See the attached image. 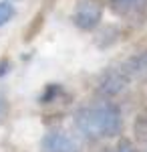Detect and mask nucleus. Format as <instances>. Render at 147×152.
<instances>
[{
  "instance_id": "obj_8",
  "label": "nucleus",
  "mask_w": 147,
  "mask_h": 152,
  "mask_svg": "<svg viewBox=\"0 0 147 152\" xmlns=\"http://www.w3.org/2000/svg\"><path fill=\"white\" fill-rule=\"evenodd\" d=\"M14 16V6L10 2H0V26L6 24Z\"/></svg>"
},
{
  "instance_id": "obj_3",
  "label": "nucleus",
  "mask_w": 147,
  "mask_h": 152,
  "mask_svg": "<svg viewBox=\"0 0 147 152\" xmlns=\"http://www.w3.org/2000/svg\"><path fill=\"white\" fill-rule=\"evenodd\" d=\"M40 150L43 152H81V146L65 130H50L43 138Z\"/></svg>"
},
{
  "instance_id": "obj_9",
  "label": "nucleus",
  "mask_w": 147,
  "mask_h": 152,
  "mask_svg": "<svg viewBox=\"0 0 147 152\" xmlns=\"http://www.w3.org/2000/svg\"><path fill=\"white\" fill-rule=\"evenodd\" d=\"M115 152H139V150H137V148H135V146H133L129 140H121L119 144H117Z\"/></svg>"
},
{
  "instance_id": "obj_1",
  "label": "nucleus",
  "mask_w": 147,
  "mask_h": 152,
  "mask_svg": "<svg viewBox=\"0 0 147 152\" xmlns=\"http://www.w3.org/2000/svg\"><path fill=\"white\" fill-rule=\"evenodd\" d=\"M75 124L87 138H109L121 132V112L111 102H95L77 112Z\"/></svg>"
},
{
  "instance_id": "obj_4",
  "label": "nucleus",
  "mask_w": 147,
  "mask_h": 152,
  "mask_svg": "<svg viewBox=\"0 0 147 152\" xmlns=\"http://www.w3.org/2000/svg\"><path fill=\"white\" fill-rule=\"evenodd\" d=\"M127 81H145L147 79V51H137L119 65Z\"/></svg>"
},
{
  "instance_id": "obj_6",
  "label": "nucleus",
  "mask_w": 147,
  "mask_h": 152,
  "mask_svg": "<svg viewBox=\"0 0 147 152\" xmlns=\"http://www.w3.org/2000/svg\"><path fill=\"white\" fill-rule=\"evenodd\" d=\"M127 83L129 81H127V77L123 75L121 67H115V69L107 71L101 77V81H99V91H101L103 95H107V97H113V95L123 91Z\"/></svg>"
},
{
  "instance_id": "obj_2",
  "label": "nucleus",
  "mask_w": 147,
  "mask_h": 152,
  "mask_svg": "<svg viewBox=\"0 0 147 152\" xmlns=\"http://www.w3.org/2000/svg\"><path fill=\"white\" fill-rule=\"evenodd\" d=\"M103 6L97 0H81L77 8L73 12V23L83 31H93L97 24L101 23Z\"/></svg>"
},
{
  "instance_id": "obj_10",
  "label": "nucleus",
  "mask_w": 147,
  "mask_h": 152,
  "mask_svg": "<svg viewBox=\"0 0 147 152\" xmlns=\"http://www.w3.org/2000/svg\"><path fill=\"white\" fill-rule=\"evenodd\" d=\"M145 152H147V144H145Z\"/></svg>"
},
{
  "instance_id": "obj_5",
  "label": "nucleus",
  "mask_w": 147,
  "mask_h": 152,
  "mask_svg": "<svg viewBox=\"0 0 147 152\" xmlns=\"http://www.w3.org/2000/svg\"><path fill=\"white\" fill-rule=\"evenodd\" d=\"M109 8L121 18L137 20L147 12V0H109Z\"/></svg>"
},
{
  "instance_id": "obj_7",
  "label": "nucleus",
  "mask_w": 147,
  "mask_h": 152,
  "mask_svg": "<svg viewBox=\"0 0 147 152\" xmlns=\"http://www.w3.org/2000/svg\"><path fill=\"white\" fill-rule=\"evenodd\" d=\"M61 94V87H58L57 83H53V85H46L45 94L40 95V104H50V102H55V97Z\"/></svg>"
}]
</instances>
